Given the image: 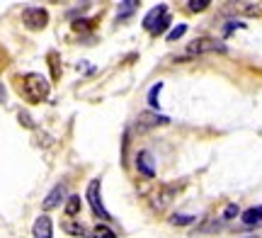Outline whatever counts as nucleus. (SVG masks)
I'll list each match as a JSON object with an SVG mask.
<instances>
[{
    "mask_svg": "<svg viewBox=\"0 0 262 238\" xmlns=\"http://www.w3.org/2000/svg\"><path fill=\"white\" fill-rule=\"evenodd\" d=\"M22 95L27 97L29 102H41L49 95V80L39 73L22 76Z\"/></svg>",
    "mask_w": 262,
    "mask_h": 238,
    "instance_id": "f257e3e1",
    "label": "nucleus"
},
{
    "mask_svg": "<svg viewBox=\"0 0 262 238\" xmlns=\"http://www.w3.org/2000/svg\"><path fill=\"white\" fill-rule=\"evenodd\" d=\"M209 51H226V44L214 37H196L187 47L189 56H199V54H209Z\"/></svg>",
    "mask_w": 262,
    "mask_h": 238,
    "instance_id": "f03ea898",
    "label": "nucleus"
},
{
    "mask_svg": "<svg viewBox=\"0 0 262 238\" xmlns=\"http://www.w3.org/2000/svg\"><path fill=\"white\" fill-rule=\"evenodd\" d=\"M88 202H90V209H93L95 217H100L104 221L112 219V214L104 209L102 197H100V180H90V185H88Z\"/></svg>",
    "mask_w": 262,
    "mask_h": 238,
    "instance_id": "7ed1b4c3",
    "label": "nucleus"
},
{
    "mask_svg": "<svg viewBox=\"0 0 262 238\" xmlns=\"http://www.w3.org/2000/svg\"><path fill=\"white\" fill-rule=\"evenodd\" d=\"M22 25L27 29H44L49 25V12L44 8H27L22 12Z\"/></svg>",
    "mask_w": 262,
    "mask_h": 238,
    "instance_id": "20e7f679",
    "label": "nucleus"
},
{
    "mask_svg": "<svg viewBox=\"0 0 262 238\" xmlns=\"http://www.w3.org/2000/svg\"><path fill=\"white\" fill-rule=\"evenodd\" d=\"M163 124H170V119L168 117H163V115H158V112H153V110L141 112L139 119H136L139 132H148V129H156V126H163Z\"/></svg>",
    "mask_w": 262,
    "mask_h": 238,
    "instance_id": "39448f33",
    "label": "nucleus"
},
{
    "mask_svg": "<svg viewBox=\"0 0 262 238\" xmlns=\"http://www.w3.org/2000/svg\"><path fill=\"white\" fill-rule=\"evenodd\" d=\"M32 233H34V238H51L54 236V221L49 219L47 214L37 217L34 226H32Z\"/></svg>",
    "mask_w": 262,
    "mask_h": 238,
    "instance_id": "423d86ee",
    "label": "nucleus"
},
{
    "mask_svg": "<svg viewBox=\"0 0 262 238\" xmlns=\"http://www.w3.org/2000/svg\"><path fill=\"white\" fill-rule=\"evenodd\" d=\"M165 15H168V8H165V5H156V8H153L148 15L143 17V29L153 32V29H156L160 22H163V17H165Z\"/></svg>",
    "mask_w": 262,
    "mask_h": 238,
    "instance_id": "0eeeda50",
    "label": "nucleus"
},
{
    "mask_svg": "<svg viewBox=\"0 0 262 238\" xmlns=\"http://www.w3.org/2000/svg\"><path fill=\"white\" fill-rule=\"evenodd\" d=\"M136 165H139V172L141 175H146V178H153L156 175V161H153V156L148 151H141L136 156Z\"/></svg>",
    "mask_w": 262,
    "mask_h": 238,
    "instance_id": "6e6552de",
    "label": "nucleus"
},
{
    "mask_svg": "<svg viewBox=\"0 0 262 238\" xmlns=\"http://www.w3.org/2000/svg\"><path fill=\"white\" fill-rule=\"evenodd\" d=\"M63 194H66V190H63V185H56L54 190L47 194V200H44V211H49V209H54V207H58L61 202H63Z\"/></svg>",
    "mask_w": 262,
    "mask_h": 238,
    "instance_id": "1a4fd4ad",
    "label": "nucleus"
},
{
    "mask_svg": "<svg viewBox=\"0 0 262 238\" xmlns=\"http://www.w3.org/2000/svg\"><path fill=\"white\" fill-rule=\"evenodd\" d=\"M243 224L245 226H257V224H262V207L245 209L243 211Z\"/></svg>",
    "mask_w": 262,
    "mask_h": 238,
    "instance_id": "9d476101",
    "label": "nucleus"
},
{
    "mask_svg": "<svg viewBox=\"0 0 262 238\" xmlns=\"http://www.w3.org/2000/svg\"><path fill=\"white\" fill-rule=\"evenodd\" d=\"M93 238H117V233H114L107 224H97L93 229Z\"/></svg>",
    "mask_w": 262,
    "mask_h": 238,
    "instance_id": "9b49d317",
    "label": "nucleus"
},
{
    "mask_svg": "<svg viewBox=\"0 0 262 238\" xmlns=\"http://www.w3.org/2000/svg\"><path fill=\"white\" fill-rule=\"evenodd\" d=\"M160 90H163V83H156V85L150 88V93H148V105H150V110L156 112L158 110V95H160Z\"/></svg>",
    "mask_w": 262,
    "mask_h": 238,
    "instance_id": "f8f14e48",
    "label": "nucleus"
},
{
    "mask_svg": "<svg viewBox=\"0 0 262 238\" xmlns=\"http://www.w3.org/2000/svg\"><path fill=\"white\" fill-rule=\"evenodd\" d=\"M78 211H80V197L73 194V197H68V202H66V214H68V217H75Z\"/></svg>",
    "mask_w": 262,
    "mask_h": 238,
    "instance_id": "ddd939ff",
    "label": "nucleus"
},
{
    "mask_svg": "<svg viewBox=\"0 0 262 238\" xmlns=\"http://www.w3.org/2000/svg\"><path fill=\"white\" fill-rule=\"evenodd\" d=\"M194 217L192 214H172L170 217V224H175V226H187V224H194Z\"/></svg>",
    "mask_w": 262,
    "mask_h": 238,
    "instance_id": "4468645a",
    "label": "nucleus"
},
{
    "mask_svg": "<svg viewBox=\"0 0 262 238\" xmlns=\"http://www.w3.org/2000/svg\"><path fill=\"white\" fill-rule=\"evenodd\" d=\"M134 8H139V3H136V0H131V3H122V5H119V17L134 15Z\"/></svg>",
    "mask_w": 262,
    "mask_h": 238,
    "instance_id": "2eb2a0df",
    "label": "nucleus"
},
{
    "mask_svg": "<svg viewBox=\"0 0 262 238\" xmlns=\"http://www.w3.org/2000/svg\"><path fill=\"white\" fill-rule=\"evenodd\" d=\"M187 8L192 10V12H202V10L209 8V0H189Z\"/></svg>",
    "mask_w": 262,
    "mask_h": 238,
    "instance_id": "dca6fc26",
    "label": "nucleus"
},
{
    "mask_svg": "<svg viewBox=\"0 0 262 238\" xmlns=\"http://www.w3.org/2000/svg\"><path fill=\"white\" fill-rule=\"evenodd\" d=\"M185 32H187V25H178V27H175V29H172V32L168 34V41H178V39L182 37Z\"/></svg>",
    "mask_w": 262,
    "mask_h": 238,
    "instance_id": "f3484780",
    "label": "nucleus"
},
{
    "mask_svg": "<svg viewBox=\"0 0 262 238\" xmlns=\"http://www.w3.org/2000/svg\"><path fill=\"white\" fill-rule=\"evenodd\" d=\"M243 27H245L243 22H226V27H224V34H226V37H228V34H233L235 29H243Z\"/></svg>",
    "mask_w": 262,
    "mask_h": 238,
    "instance_id": "a211bd4d",
    "label": "nucleus"
},
{
    "mask_svg": "<svg viewBox=\"0 0 262 238\" xmlns=\"http://www.w3.org/2000/svg\"><path fill=\"white\" fill-rule=\"evenodd\" d=\"M238 214H241V209H238L235 204H228V207L224 209V219H233V217H238Z\"/></svg>",
    "mask_w": 262,
    "mask_h": 238,
    "instance_id": "6ab92c4d",
    "label": "nucleus"
},
{
    "mask_svg": "<svg viewBox=\"0 0 262 238\" xmlns=\"http://www.w3.org/2000/svg\"><path fill=\"white\" fill-rule=\"evenodd\" d=\"M168 27H170V15H165V17H163V22H160L158 27L153 29V34H160V32H165Z\"/></svg>",
    "mask_w": 262,
    "mask_h": 238,
    "instance_id": "aec40b11",
    "label": "nucleus"
},
{
    "mask_svg": "<svg viewBox=\"0 0 262 238\" xmlns=\"http://www.w3.org/2000/svg\"><path fill=\"white\" fill-rule=\"evenodd\" d=\"M63 229L68 231V233H75V236H83V233H85V231L80 229L78 224H73V226H71V224H63Z\"/></svg>",
    "mask_w": 262,
    "mask_h": 238,
    "instance_id": "412c9836",
    "label": "nucleus"
},
{
    "mask_svg": "<svg viewBox=\"0 0 262 238\" xmlns=\"http://www.w3.org/2000/svg\"><path fill=\"white\" fill-rule=\"evenodd\" d=\"M19 122L25 124V129H34V122L29 119V115H27V112H19Z\"/></svg>",
    "mask_w": 262,
    "mask_h": 238,
    "instance_id": "4be33fe9",
    "label": "nucleus"
},
{
    "mask_svg": "<svg viewBox=\"0 0 262 238\" xmlns=\"http://www.w3.org/2000/svg\"><path fill=\"white\" fill-rule=\"evenodd\" d=\"M5 100H8V93H5V85H3V83H0V105H3V102H5Z\"/></svg>",
    "mask_w": 262,
    "mask_h": 238,
    "instance_id": "5701e85b",
    "label": "nucleus"
},
{
    "mask_svg": "<svg viewBox=\"0 0 262 238\" xmlns=\"http://www.w3.org/2000/svg\"><path fill=\"white\" fill-rule=\"evenodd\" d=\"M250 238H257V236H250Z\"/></svg>",
    "mask_w": 262,
    "mask_h": 238,
    "instance_id": "b1692460",
    "label": "nucleus"
}]
</instances>
